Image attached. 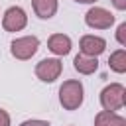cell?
Returning a JSON list of instances; mask_svg holds the SVG:
<instances>
[{"label": "cell", "instance_id": "7", "mask_svg": "<svg viewBox=\"0 0 126 126\" xmlns=\"http://www.w3.org/2000/svg\"><path fill=\"white\" fill-rule=\"evenodd\" d=\"M79 49L83 55H91V57H98L104 49H106V41L98 35H83L79 41Z\"/></svg>", "mask_w": 126, "mask_h": 126}, {"label": "cell", "instance_id": "1", "mask_svg": "<svg viewBox=\"0 0 126 126\" xmlns=\"http://www.w3.org/2000/svg\"><path fill=\"white\" fill-rule=\"evenodd\" d=\"M83 98H85V89L81 81L77 79L63 81V85L59 87V102L65 110H77L83 104Z\"/></svg>", "mask_w": 126, "mask_h": 126}, {"label": "cell", "instance_id": "13", "mask_svg": "<svg viewBox=\"0 0 126 126\" xmlns=\"http://www.w3.org/2000/svg\"><path fill=\"white\" fill-rule=\"evenodd\" d=\"M116 39L120 45H126V24H120L116 30Z\"/></svg>", "mask_w": 126, "mask_h": 126}, {"label": "cell", "instance_id": "15", "mask_svg": "<svg viewBox=\"0 0 126 126\" xmlns=\"http://www.w3.org/2000/svg\"><path fill=\"white\" fill-rule=\"evenodd\" d=\"M0 126H10V114L4 108H0Z\"/></svg>", "mask_w": 126, "mask_h": 126}, {"label": "cell", "instance_id": "17", "mask_svg": "<svg viewBox=\"0 0 126 126\" xmlns=\"http://www.w3.org/2000/svg\"><path fill=\"white\" fill-rule=\"evenodd\" d=\"M75 2H79V4H93V2H96V0H75Z\"/></svg>", "mask_w": 126, "mask_h": 126}, {"label": "cell", "instance_id": "6", "mask_svg": "<svg viewBox=\"0 0 126 126\" xmlns=\"http://www.w3.org/2000/svg\"><path fill=\"white\" fill-rule=\"evenodd\" d=\"M85 22H87L89 28H94V30H108V28L114 24V16H112L106 8L94 6V8H91V10L85 14Z\"/></svg>", "mask_w": 126, "mask_h": 126}, {"label": "cell", "instance_id": "11", "mask_svg": "<svg viewBox=\"0 0 126 126\" xmlns=\"http://www.w3.org/2000/svg\"><path fill=\"white\" fill-rule=\"evenodd\" d=\"M124 124H126V118L110 110H100L94 116V126H124Z\"/></svg>", "mask_w": 126, "mask_h": 126}, {"label": "cell", "instance_id": "2", "mask_svg": "<svg viewBox=\"0 0 126 126\" xmlns=\"http://www.w3.org/2000/svg\"><path fill=\"white\" fill-rule=\"evenodd\" d=\"M126 102V89L120 83H110L100 91V104L104 110L116 112L124 106Z\"/></svg>", "mask_w": 126, "mask_h": 126}, {"label": "cell", "instance_id": "16", "mask_svg": "<svg viewBox=\"0 0 126 126\" xmlns=\"http://www.w3.org/2000/svg\"><path fill=\"white\" fill-rule=\"evenodd\" d=\"M112 4H114V8H118V10H126V0H112Z\"/></svg>", "mask_w": 126, "mask_h": 126}, {"label": "cell", "instance_id": "3", "mask_svg": "<svg viewBox=\"0 0 126 126\" xmlns=\"http://www.w3.org/2000/svg\"><path fill=\"white\" fill-rule=\"evenodd\" d=\"M37 47H39V39L35 35H24L10 43V53L20 61H28L35 55Z\"/></svg>", "mask_w": 126, "mask_h": 126}, {"label": "cell", "instance_id": "9", "mask_svg": "<svg viewBox=\"0 0 126 126\" xmlns=\"http://www.w3.org/2000/svg\"><path fill=\"white\" fill-rule=\"evenodd\" d=\"M32 8L37 18L49 20L57 12V0H32Z\"/></svg>", "mask_w": 126, "mask_h": 126}, {"label": "cell", "instance_id": "5", "mask_svg": "<svg viewBox=\"0 0 126 126\" xmlns=\"http://www.w3.org/2000/svg\"><path fill=\"white\" fill-rule=\"evenodd\" d=\"M28 26V16H26V10L20 8V6H12L4 12V18H2V28L6 32H22L24 28Z\"/></svg>", "mask_w": 126, "mask_h": 126}, {"label": "cell", "instance_id": "4", "mask_svg": "<svg viewBox=\"0 0 126 126\" xmlns=\"http://www.w3.org/2000/svg\"><path fill=\"white\" fill-rule=\"evenodd\" d=\"M61 71H63V63L57 57H45L35 65V75L43 83H53L55 79H59Z\"/></svg>", "mask_w": 126, "mask_h": 126}, {"label": "cell", "instance_id": "14", "mask_svg": "<svg viewBox=\"0 0 126 126\" xmlns=\"http://www.w3.org/2000/svg\"><path fill=\"white\" fill-rule=\"evenodd\" d=\"M20 126H51V124L45 122V120H26V122H22Z\"/></svg>", "mask_w": 126, "mask_h": 126}, {"label": "cell", "instance_id": "8", "mask_svg": "<svg viewBox=\"0 0 126 126\" xmlns=\"http://www.w3.org/2000/svg\"><path fill=\"white\" fill-rule=\"evenodd\" d=\"M47 47L55 55H67L71 51V37L65 33H53L47 39Z\"/></svg>", "mask_w": 126, "mask_h": 126}, {"label": "cell", "instance_id": "10", "mask_svg": "<svg viewBox=\"0 0 126 126\" xmlns=\"http://www.w3.org/2000/svg\"><path fill=\"white\" fill-rule=\"evenodd\" d=\"M73 65H75V71H79L81 75H93V73L98 69V61H96V57L83 55V53H79V55L73 59Z\"/></svg>", "mask_w": 126, "mask_h": 126}, {"label": "cell", "instance_id": "12", "mask_svg": "<svg viewBox=\"0 0 126 126\" xmlns=\"http://www.w3.org/2000/svg\"><path fill=\"white\" fill-rule=\"evenodd\" d=\"M108 67L114 73H124L126 71V51L124 49H116L114 53H110L108 57Z\"/></svg>", "mask_w": 126, "mask_h": 126}]
</instances>
